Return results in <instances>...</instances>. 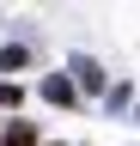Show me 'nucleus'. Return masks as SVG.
Returning a JSON list of instances; mask_svg holds the SVG:
<instances>
[{
    "label": "nucleus",
    "mask_w": 140,
    "mask_h": 146,
    "mask_svg": "<svg viewBox=\"0 0 140 146\" xmlns=\"http://www.w3.org/2000/svg\"><path fill=\"white\" fill-rule=\"evenodd\" d=\"M0 146H37V128H31V122H12L6 134H0Z\"/></svg>",
    "instance_id": "1"
},
{
    "label": "nucleus",
    "mask_w": 140,
    "mask_h": 146,
    "mask_svg": "<svg viewBox=\"0 0 140 146\" xmlns=\"http://www.w3.org/2000/svg\"><path fill=\"white\" fill-rule=\"evenodd\" d=\"M43 91H49V98H55V104H73V85H67V79H49Z\"/></svg>",
    "instance_id": "2"
}]
</instances>
